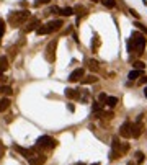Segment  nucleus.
Returning <instances> with one entry per match:
<instances>
[{
  "label": "nucleus",
  "mask_w": 147,
  "mask_h": 165,
  "mask_svg": "<svg viewBox=\"0 0 147 165\" xmlns=\"http://www.w3.org/2000/svg\"><path fill=\"white\" fill-rule=\"evenodd\" d=\"M145 43H147V39L141 35V33H132L131 41H129V44H128L129 53L132 54V49H134V53L137 56H141V54H142V51H144V48H145Z\"/></svg>",
  "instance_id": "1"
},
{
  "label": "nucleus",
  "mask_w": 147,
  "mask_h": 165,
  "mask_svg": "<svg viewBox=\"0 0 147 165\" xmlns=\"http://www.w3.org/2000/svg\"><path fill=\"white\" fill-rule=\"evenodd\" d=\"M62 26H64V21H62V20H52V21H49V23H46V25L39 26L36 30V33L39 36H41V35H49V33L59 31Z\"/></svg>",
  "instance_id": "2"
},
{
  "label": "nucleus",
  "mask_w": 147,
  "mask_h": 165,
  "mask_svg": "<svg viewBox=\"0 0 147 165\" xmlns=\"http://www.w3.org/2000/svg\"><path fill=\"white\" fill-rule=\"evenodd\" d=\"M28 18H30V12H28V10L13 12V13H10V16H8V23L12 26H20L21 23H25Z\"/></svg>",
  "instance_id": "3"
},
{
  "label": "nucleus",
  "mask_w": 147,
  "mask_h": 165,
  "mask_svg": "<svg viewBox=\"0 0 147 165\" xmlns=\"http://www.w3.org/2000/svg\"><path fill=\"white\" fill-rule=\"evenodd\" d=\"M57 146V141L49 138V136H41L38 141H36V147H44V149H54V147Z\"/></svg>",
  "instance_id": "4"
},
{
  "label": "nucleus",
  "mask_w": 147,
  "mask_h": 165,
  "mask_svg": "<svg viewBox=\"0 0 147 165\" xmlns=\"http://www.w3.org/2000/svg\"><path fill=\"white\" fill-rule=\"evenodd\" d=\"M56 46H57V39H54V41H51L48 44V49H46V57L49 62L54 61V51H56Z\"/></svg>",
  "instance_id": "5"
},
{
  "label": "nucleus",
  "mask_w": 147,
  "mask_h": 165,
  "mask_svg": "<svg viewBox=\"0 0 147 165\" xmlns=\"http://www.w3.org/2000/svg\"><path fill=\"white\" fill-rule=\"evenodd\" d=\"M131 128H132V123L131 121H126L120 128V136H123V138H131Z\"/></svg>",
  "instance_id": "6"
},
{
  "label": "nucleus",
  "mask_w": 147,
  "mask_h": 165,
  "mask_svg": "<svg viewBox=\"0 0 147 165\" xmlns=\"http://www.w3.org/2000/svg\"><path fill=\"white\" fill-rule=\"evenodd\" d=\"M83 74H85V70L82 69V67H78V69H75L70 75H69V80L70 82H77V80H80V78H83Z\"/></svg>",
  "instance_id": "7"
},
{
  "label": "nucleus",
  "mask_w": 147,
  "mask_h": 165,
  "mask_svg": "<svg viewBox=\"0 0 147 165\" xmlns=\"http://www.w3.org/2000/svg\"><path fill=\"white\" fill-rule=\"evenodd\" d=\"M142 129H144V126H142V123L141 121H137L136 124H132V128H131V136L136 139V138H139L141 134H142Z\"/></svg>",
  "instance_id": "8"
},
{
  "label": "nucleus",
  "mask_w": 147,
  "mask_h": 165,
  "mask_svg": "<svg viewBox=\"0 0 147 165\" xmlns=\"http://www.w3.org/2000/svg\"><path fill=\"white\" fill-rule=\"evenodd\" d=\"M38 26H41V21H39L38 18H33L30 23L23 28V31H25V33H31L33 30H38Z\"/></svg>",
  "instance_id": "9"
},
{
  "label": "nucleus",
  "mask_w": 147,
  "mask_h": 165,
  "mask_svg": "<svg viewBox=\"0 0 147 165\" xmlns=\"http://www.w3.org/2000/svg\"><path fill=\"white\" fill-rule=\"evenodd\" d=\"M30 165H43L46 162V155H33L31 159H28Z\"/></svg>",
  "instance_id": "10"
},
{
  "label": "nucleus",
  "mask_w": 147,
  "mask_h": 165,
  "mask_svg": "<svg viewBox=\"0 0 147 165\" xmlns=\"http://www.w3.org/2000/svg\"><path fill=\"white\" fill-rule=\"evenodd\" d=\"M15 150H16V152H20L21 155H23V157L26 159V160H28V159H31L33 155H35V154H33V150H30V149H25V147H20V146H15Z\"/></svg>",
  "instance_id": "11"
},
{
  "label": "nucleus",
  "mask_w": 147,
  "mask_h": 165,
  "mask_svg": "<svg viewBox=\"0 0 147 165\" xmlns=\"http://www.w3.org/2000/svg\"><path fill=\"white\" fill-rule=\"evenodd\" d=\"M7 69H8V59L5 56H0V77H2V74Z\"/></svg>",
  "instance_id": "12"
},
{
  "label": "nucleus",
  "mask_w": 147,
  "mask_h": 165,
  "mask_svg": "<svg viewBox=\"0 0 147 165\" xmlns=\"http://www.w3.org/2000/svg\"><path fill=\"white\" fill-rule=\"evenodd\" d=\"M65 96H67V98L75 100V98H80V93H78L77 90H74V88H67L65 90Z\"/></svg>",
  "instance_id": "13"
},
{
  "label": "nucleus",
  "mask_w": 147,
  "mask_h": 165,
  "mask_svg": "<svg viewBox=\"0 0 147 165\" xmlns=\"http://www.w3.org/2000/svg\"><path fill=\"white\" fill-rule=\"evenodd\" d=\"M10 108V100L8 98H0V113L7 111Z\"/></svg>",
  "instance_id": "14"
},
{
  "label": "nucleus",
  "mask_w": 147,
  "mask_h": 165,
  "mask_svg": "<svg viewBox=\"0 0 147 165\" xmlns=\"http://www.w3.org/2000/svg\"><path fill=\"white\" fill-rule=\"evenodd\" d=\"M98 78H97V75H88V77H83L82 80H80V83L82 85H88V83H95Z\"/></svg>",
  "instance_id": "15"
},
{
  "label": "nucleus",
  "mask_w": 147,
  "mask_h": 165,
  "mask_svg": "<svg viewBox=\"0 0 147 165\" xmlns=\"http://www.w3.org/2000/svg\"><path fill=\"white\" fill-rule=\"evenodd\" d=\"M144 75V70H131L129 72V75H128V78L129 80H136L137 77H142Z\"/></svg>",
  "instance_id": "16"
},
{
  "label": "nucleus",
  "mask_w": 147,
  "mask_h": 165,
  "mask_svg": "<svg viewBox=\"0 0 147 165\" xmlns=\"http://www.w3.org/2000/svg\"><path fill=\"white\" fill-rule=\"evenodd\" d=\"M59 13H61L62 16H72V15H74V8H70V7L59 8Z\"/></svg>",
  "instance_id": "17"
},
{
  "label": "nucleus",
  "mask_w": 147,
  "mask_h": 165,
  "mask_svg": "<svg viewBox=\"0 0 147 165\" xmlns=\"http://www.w3.org/2000/svg\"><path fill=\"white\" fill-rule=\"evenodd\" d=\"M12 93H13L12 87H8V85H3V87H0V95H7V96H10Z\"/></svg>",
  "instance_id": "18"
},
{
  "label": "nucleus",
  "mask_w": 147,
  "mask_h": 165,
  "mask_svg": "<svg viewBox=\"0 0 147 165\" xmlns=\"http://www.w3.org/2000/svg\"><path fill=\"white\" fill-rule=\"evenodd\" d=\"M105 103L108 105V106H115V105L118 103V98H116V96H106Z\"/></svg>",
  "instance_id": "19"
},
{
  "label": "nucleus",
  "mask_w": 147,
  "mask_h": 165,
  "mask_svg": "<svg viewBox=\"0 0 147 165\" xmlns=\"http://www.w3.org/2000/svg\"><path fill=\"white\" fill-rule=\"evenodd\" d=\"M134 157H136V163H144V154L142 152H141V150H137V152H136L134 154Z\"/></svg>",
  "instance_id": "20"
},
{
  "label": "nucleus",
  "mask_w": 147,
  "mask_h": 165,
  "mask_svg": "<svg viewBox=\"0 0 147 165\" xmlns=\"http://www.w3.org/2000/svg\"><path fill=\"white\" fill-rule=\"evenodd\" d=\"M101 3H103L106 8H115L116 7V0H101Z\"/></svg>",
  "instance_id": "21"
},
{
  "label": "nucleus",
  "mask_w": 147,
  "mask_h": 165,
  "mask_svg": "<svg viewBox=\"0 0 147 165\" xmlns=\"http://www.w3.org/2000/svg\"><path fill=\"white\" fill-rule=\"evenodd\" d=\"M88 67H90L92 70H98V69H100L98 62H97V61H93V59H90V61H88Z\"/></svg>",
  "instance_id": "22"
},
{
  "label": "nucleus",
  "mask_w": 147,
  "mask_h": 165,
  "mask_svg": "<svg viewBox=\"0 0 147 165\" xmlns=\"http://www.w3.org/2000/svg\"><path fill=\"white\" fill-rule=\"evenodd\" d=\"M134 67H136V70H144L145 64H144V62H136V64H134Z\"/></svg>",
  "instance_id": "23"
},
{
  "label": "nucleus",
  "mask_w": 147,
  "mask_h": 165,
  "mask_svg": "<svg viewBox=\"0 0 147 165\" xmlns=\"http://www.w3.org/2000/svg\"><path fill=\"white\" fill-rule=\"evenodd\" d=\"M3 33H5V21L0 20V38L3 36Z\"/></svg>",
  "instance_id": "24"
},
{
  "label": "nucleus",
  "mask_w": 147,
  "mask_h": 165,
  "mask_svg": "<svg viewBox=\"0 0 147 165\" xmlns=\"http://www.w3.org/2000/svg\"><path fill=\"white\" fill-rule=\"evenodd\" d=\"M134 26H137L139 30H142V31H145V33H147V28H145L142 23H139V21H136V23H134Z\"/></svg>",
  "instance_id": "25"
},
{
  "label": "nucleus",
  "mask_w": 147,
  "mask_h": 165,
  "mask_svg": "<svg viewBox=\"0 0 147 165\" xmlns=\"http://www.w3.org/2000/svg\"><path fill=\"white\" fill-rule=\"evenodd\" d=\"M129 13H131V15L134 16V18H137V20H139V13L136 12V10H132V8H131V10H129Z\"/></svg>",
  "instance_id": "26"
},
{
  "label": "nucleus",
  "mask_w": 147,
  "mask_h": 165,
  "mask_svg": "<svg viewBox=\"0 0 147 165\" xmlns=\"http://www.w3.org/2000/svg\"><path fill=\"white\" fill-rule=\"evenodd\" d=\"M3 154H5V146L2 144V142H0V159H2Z\"/></svg>",
  "instance_id": "27"
},
{
  "label": "nucleus",
  "mask_w": 147,
  "mask_h": 165,
  "mask_svg": "<svg viewBox=\"0 0 147 165\" xmlns=\"http://www.w3.org/2000/svg\"><path fill=\"white\" fill-rule=\"evenodd\" d=\"M49 2H51V0H38L35 5H43V3H49Z\"/></svg>",
  "instance_id": "28"
},
{
  "label": "nucleus",
  "mask_w": 147,
  "mask_h": 165,
  "mask_svg": "<svg viewBox=\"0 0 147 165\" xmlns=\"http://www.w3.org/2000/svg\"><path fill=\"white\" fill-rule=\"evenodd\" d=\"M100 100H101V101H105V100H106V95H105V93H101V95H100Z\"/></svg>",
  "instance_id": "29"
},
{
  "label": "nucleus",
  "mask_w": 147,
  "mask_h": 165,
  "mask_svg": "<svg viewBox=\"0 0 147 165\" xmlns=\"http://www.w3.org/2000/svg\"><path fill=\"white\" fill-rule=\"evenodd\" d=\"M144 95H145V98H147V87L144 88Z\"/></svg>",
  "instance_id": "30"
},
{
  "label": "nucleus",
  "mask_w": 147,
  "mask_h": 165,
  "mask_svg": "<svg viewBox=\"0 0 147 165\" xmlns=\"http://www.w3.org/2000/svg\"><path fill=\"white\" fill-rule=\"evenodd\" d=\"M77 165H85V163H77ZM95 165H98V163H95Z\"/></svg>",
  "instance_id": "31"
},
{
  "label": "nucleus",
  "mask_w": 147,
  "mask_h": 165,
  "mask_svg": "<svg viewBox=\"0 0 147 165\" xmlns=\"http://www.w3.org/2000/svg\"><path fill=\"white\" fill-rule=\"evenodd\" d=\"M129 165H132V162H131V163H129Z\"/></svg>",
  "instance_id": "32"
}]
</instances>
